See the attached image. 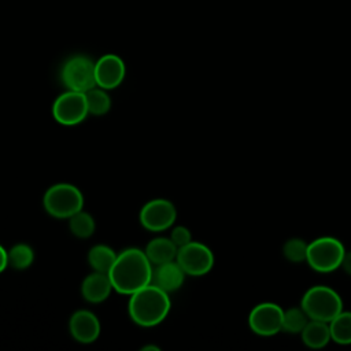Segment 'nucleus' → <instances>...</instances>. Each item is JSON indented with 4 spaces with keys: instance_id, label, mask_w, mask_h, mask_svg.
<instances>
[{
    "instance_id": "nucleus-1",
    "label": "nucleus",
    "mask_w": 351,
    "mask_h": 351,
    "mask_svg": "<svg viewBox=\"0 0 351 351\" xmlns=\"http://www.w3.org/2000/svg\"><path fill=\"white\" fill-rule=\"evenodd\" d=\"M154 265L145 251L138 248H126L117 255V259L108 271L114 289L122 295H132L143 287L151 284Z\"/></svg>"
},
{
    "instance_id": "nucleus-2",
    "label": "nucleus",
    "mask_w": 351,
    "mask_h": 351,
    "mask_svg": "<svg viewBox=\"0 0 351 351\" xmlns=\"http://www.w3.org/2000/svg\"><path fill=\"white\" fill-rule=\"evenodd\" d=\"M171 307L167 292L154 284H148L130 295L128 310L133 322L151 328L160 324Z\"/></svg>"
},
{
    "instance_id": "nucleus-3",
    "label": "nucleus",
    "mask_w": 351,
    "mask_h": 351,
    "mask_svg": "<svg viewBox=\"0 0 351 351\" xmlns=\"http://www.w3.org/2000/svg\"><path fill=\"white\" fill-rule=\"evenodd\" d=\"M300 307L310 319L328 324L344 310L341 296L328 285L310 287L300 300Z\"/></svg>"
},
{
    "instance_id": "nucleus-4",
    "label": "nucleus",
    "mask_w": 351,
    "mask_h": 351,
    "mask_svg": "<svg viewBox=\"0 0 351 351\" xmlns=\"http://www.w3.org/2000/svg\"><path fill=\"white\" fill-rule=\"evenodd\" d=\"M43 204L49 215L59 219H69L84 208V195L75 185L59 182L45 191Z\"/></svg>"
},
{
    "instance_id": "nucleus-5",
    "label": "nucleus",
    "mask_w": 351,
    "mask_h": 351,
    "mask_svg": "<svg viewBox=\"0 0 351 351\" xmlns=\"http://www.w3.org/2000/svg\"><path fill=\"white\" fill-rule=\"evenodd\" d=\"M346 248L332 236H321L307 244V265L318 273H330L341 266Z\"/></svg>"
},
{
    "instance_id": "nucleus-6",
    "label": "nucleus",
    "mask_w": 351,
    "mask_h": 351,
    "mask_svg": "<svg viewBox=\"0 0 351 351\" xmlns=\"http://www.w3.org/2000/svg\"><path fill=\"white\" fill-rule=\"evenodd\" d=\"M60 78L67 89L85 93L96 86L95 62L85 55H74L63 63Z\"/></svg>"
},
{
    "instance_id": "nucleus-7",
    "label": "nucleus",
    "mask_w": 351,
    "mask_h": 351,
    "mask_svg": "<svg viewBox=\"0 0 351 351\" xmlns=\"http://www.w3.org/2000/svg\"><path fill=\"white\" fill-rule=\"evenodd\" d=\"M89 114L84 92L67 89L56 97L52 106V115L56 122L64 126L81 123Z\"/></svg>"
},
{
    "instance_id": "nucleus-8",
    "label": "nucleus",
    "mask_w": 351,
    "mask_h": 351,
    "mask_svg": "<svg viewBox=\"0 0 351 351\" xmlns=\"http://www.w3.org/2000/svg\"><path fill=\"white\" fill-rule=\"evenodd\" d=\"M176 261L185 274L200 277L213 269L214 254L206 244L200 241H191L178 248Z\"/></svg>"
},
{
    "instance_id": "nucleus-9",
    "label": "nucleus",
    "mask_w": 351,
    "mask_h": 351,
    "mask_svg": "<svg viewBox=\"0 0 351 351\" xmlns=\"http://www.w3.org/2000/svg\"><path fill=\"white\" fill-rule=\"evenodd\" d=\"M284 310L273 302H262L252 307L248 315V326L258 336H274L282 330Z\"/></svg>"
},
{
    "instance_id": "nucleus-10",
    "label": "nucleus",
    "mask_w": 351,
    "mask_h": 351,
    "mask_svg": "<svg viewBox=\"0 0 351 351\" xmlns=\"http://www.w3.org/2000/svg\"><path fill=\"white\" fill-rule=\"evenodd\" d=\"M177 218L174 204L167 199H152L147 202L140 211L141 225L151 232H163L169 229Z\"/></svg>"
},
{
    "instance_id": "nucleus-11",
    "label": "nucleus",
    "mask_w": 351,
    "mask_h": 351,
    "mask_svg": "<svg viewBox=\"0 0 351 351\" xmlns=\"http://www.w3.org/2000/svg\"><path fill=\"white\" fill-rule=\"evenodd\" d=\"M126 75V66L123 60L115 53H107L95 62L96 86L106 90L119 86Z\"/></svg>"
},
{
    "instance_id": "nucleus-12",
    "label": "nucleus",
    "mask_w": 351,
    "mask_h": 351,
    "mask_svg": "<svg viewBox=\"0 0 351 351\" xmlns=\"http://www.w3.org/2000/svg\"><path fill=\"white\" fill-rule=\"evenodd\" d=\"M69 330L74 340L82 344H89L97 340L100 335V322L89 310H77L69 321Z\"/></svg>"
},
{
    "instance_id": "nucleus-13",
    "label": "nucleus",
    "mask_w": 351,
    "mask_h": 351,
    "mask_svg": "<svg viewBox=\"0 0 351 351\" xmlns=\"http://www.w3.org/2000/svg\"><path fill=\"white\" fill-rule=\"evenodd\" d=\"M185 271L177 263V261H170L159 265H154L151 284L159 287L165 292H174L181 288L185 278Z\"/></svg>"
},
{
    "instance_id": "nucleus-14",
    "label": "nucleus",
    "mask_w": 351,
    "mask_h": 351,
    "mask_svg": "<svg viewBox=\"0 0 351 351\" xmlns=\"http://www.w3.org/2000/svg\"><path fill=\"white\" fill-rule=\"evenodd\" d=\"M114 289L110 276L107 273L93 271L88 274L81 284L82 298L89 303H101L104 302L111 291Z\"/></svg>"
},
{
    "instance_id": "nucleus-15",
    "label": "nucleus",
    "mask_w": 351,
    "mask_h": 351,
    "mask_svg": "<svg viewBox=\"0 0 351 351\" xmlns=\"http://www.w3.org/2000/svg\"><path fill=\"white\" fill-rule=\"evenodd\" d=\"M300 337L303 344L310 348H324L332 340L329 324L324 321L308 319V322L300 332Z\"/></svg>"
},
{
    "instance_id": "nucleus-16",
    "label": "nucleus",
    "mask_w": 351,
    "mask_h": 351,
    "mask_svg": "<svg viewBox=\"0 0 351 351\" xmlns=\"http://www.w3.org/2000/svg\"><path fill=\"white\" fill-rule=\"evenodd\" d=\"M144 251L152 265H159L176 261L178 247L171 241L170 237H156L147 244Z\"/></svg>"
},
{
    "instance_id": "nucleus-17",
    "label": "nucleus",
    "mask_w": 351,
    "mask_h": 351,
    "mask_svg": "<svg viewBox=\"0 0 351 351\" xmlns=\"http://www.w3.org/2000/svg\"><path fill=\"white\" fill-rule=\"evenodd\" d=\"M117 255L118 254L111 247L106 244H97L89 250L88 262H89V266L93 269V271L108 274V271L111 270L117 259Z\"/></svg>"
},
{
    "instance_id": "nucleus-18",
    "label": "nucleus",
    "mask_w": 351,
    "mask_h": 351,
    "mask_svg": "<svg viewBox=\"0 0 351 351\" xmlns=\"http://www.w3.org/2000/svg\"><path fill=\"white\" fill-rule=\"evenodd\" d=\"M330 339L336 344L348 346L351 344V311L339 313L329 322Z\"/></svg>"
},
{
    "instance_id": "nucleus-19",
    "label": "nucleus",
    "mask_w": 351,
    "mask_h": 351,
    "mask_svg": "<svg viewBox=\"0 0 351 351\" xmlns=\"http://www.w3.org/2000/svg\"><path fill=\"white\" fill-rule=\"evenodd\" d=\"M69 228L75 237L88 239L95 233L96 222L89 213L80 210L69 218Z\"/></svg>"
},
{
    "instance_id": "nucleus-20",
    "label": "nucleus",
    "mask_w": 351,
    "mask_h": 351,
    "mask_svg": "<svg viewBox=\"0 0 351 351\" xmlns=\"http://www.w3.org/2000/svg\"><path fill=\"white\" fill-rule=\"evenodd\" d=\"M86 103L89 114L92 115H104L111 108V99L106 89L100 86H93L88 92H85Z\"/></svg>"
},
{
    "instance_id": "nucleus-21",
    "label": "nucleus",
    "mask_w": 351,
    "mask_h": 351,
    "mask_svg": "<svg viewBox=\"0 0 351 351\" xmlns=\"http://www.w3.org/2000/svg\"><path fill=\"white\" fill-rule=\"evenodd\" d=\"M7 252H8V266L16 270L27 269L34 261L33 248L25 243H18L12 245Z\"/></svg>"
},
{
    "instance_id": "nucleus-22",
    "label": "nucleus",
    "mask_w": 351,
    "mask_h": 351,
    "mask_svg": "<svg viewBox=\"0 0 351 351\" xmlns=\"http://www.w3.org/2000/svg\"><path fill=\"white\" fill-rule=\"evenodd\" d=\"M308 317L304 313V310L299 307H289L284 310L282 315V330L291 335H300L306 324L308 322Z\"/></svg>"
},
{
    "instance_id": "nucleus-23",
    "label": "nucleus",
    "mask_w": 351,
    "mask_h": 351,
    "mask_svg": "<svg viewBox=\"0 0 351 351\" xmlns=\"http://www.w3.org/2000/svg\"><path fill=\"white\" fill-rule=\"evenodd\" d=\"M307 244L303 239L292 237L287 240L282 245V255L292 263H302L306 262L307 255Z\"/></svg>"
},
{
    "instance_id": "nucleus-24",
    "label": "nucleus",
    "mask_w": 351,
    "mask_h": 351,
    "mask_svg": "<svg viewBox=\"0 0 351 351\" xmlns=\"http://www.w3.org/2000/svg\"><path fill=\"white\" fill-rule=\"evenodd\" d=\"M170 239L180 248V247L192 241V234H191V230L186 226L181 225V226L173 228V230L170 233Z\"/></svg>"
},
{
    "instance_id": "nucleus-25",
    "label": "nucleus",
    "mask_w": 351,
    "mask_h": 351,
    "mask_svg": "<svg viewBox=\"0 0 351 351\" xmlns=\"http://www.w3.org/2000/svg\"><path fill=\"white\" fill-rule=\"evenodd\" d=\"M340 267H343V270H344L348 276H351V251H346Z\"/></svg>"
},
{
    "instance_id": "nucleus-26",
    "label": "nucleus",
    "mask_w": 351,
    "mask_h": 351,
    "mask_svg": "<svg viewBox=\"0 0 351 351\" xmlns=\"http://www.w3.org/2000/svg\"><path fill=\"white\" fill-rule=\"evenodd\" d=\"M7 266H8V252L0 244V273L4 271Z\"/></svg>"
},
{
    "instance_id": "nucleus-27",
    "label": "nucleus",
    "mask_w": 351,
    "mask_h": 351,
    "mask_svg": "<svg viewBox=\"0 0 351 351\" xmlns=\"http://www.w3.org/2000/svg\"><path fill=\"white\" fill-rule=\"evenodd\" d=\"M147 350H154V351H159L160 348H159V347H155V346H145V347L143 348V351H147Z\"/></svg>"
}]
</instances>
